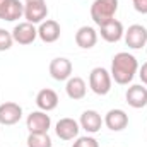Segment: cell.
I'll list each match as a JSON object with an SVG mask.
<instances>
[{
	"mask_svg": "<svg viewBox=\"0 0 147 147\" xmlns=\"http://www.w3.org/2000/svg\"><path fill=\"white\" fill-rule=\"evenodd\" d=\"M134 2V9L139 14H147V0H132Z\"/></svg>",
	"mask_w": 147,
	"mask_h": 147,
	"instance_id": "23",
	"label": "cell"
},
{
	"mask_svg": "<svg viewBox=\"0 0 147 147\" xmlns=\"http://www.w3.org/2000/svg\"><path fill=\"white\" fill-rule=\"evenodd\" d=\"M0 2H3V0H0Z\"/></svg>",
	"mask_w": 147,
	"mask_h": 147,
	"instance_id": "26",
	"label": "cell"
},
{
	"mask_svg": "<svg viewBox=\"0 0 147 147\" xmlns=\"http://www.w3.org/2000/svg\"><path fill=\"white\" fill-rule=\"evenodd\" d=\"M89 87L94 94L106 96L111 91V74L103 67L92 69L89 74Z\"/></svg>",
	"mask_w": 147,
	"mask_h": 147,
	"instance_id": "3",
	"label": "cell"
},
{
	"mask_svg": "<svg viewBox=\"0 0 147 147\" xmlns=\"http://www.w3.org/2000/svg\"><path fill=\"white\" fill-rule=\"evenodd\" d=\"M22 118V108L14 103L7 101L0 105V125H16Z\"/></svg>",
	"mask_w": 147,
	"mask_h": 147,
	"instance_id": "11",
	"label": "cell"
},
{
	"mask_svg": "<svg viewBox=\"0 0 147 147\" xmlns=\"http://www.w3.org/2000/svg\"><path fill=\"white\" fill-rule=\"evenodd\" d=\"M65 92L74 101L84 99L86 92H87V86H86L84 79H80V77H70L67 80V84H65Z\"/></svg>",
	"mask_w": 147,
	"mask_h": 147,
	"instance_id": "19",
	"label": "cell"
},
{
	"mask_svg": "<svg viewBox=\"0 0 147 147\" xmlns=\"http://www.w3.org/2000/svg\"><path fill=\"white\" fill-rule=\"evenodd\" d=\"M51 139L48 134H29L28 147H51Z\"/></svg>",
	"mask_w": 147,
	"mask_h": 147,
	"instance_id": "20",
	"label": "cell"
},
{
	"mask_svg": "<svg viewBox=\"0 0 147 147\" xmlns=\"http://www.w3.org/2000/svg\"><path fill=\"white\" fill-rule=\"evenodd\" d=\"M75 43L82 50H89V48L96 46V43H98V31L94 28H91V26L79 28L77 33H75Z\"/></svg>",
	"mask_w": 147,
	"mask_h": 147,
	"instance_id": "16",
	"label": "cell"
},
{
	"mask_svg": "<svg viewBox=\"0 0 147 147\" xmlns=\"http://www.w3.org/2000/svg\"><path fill=\"white\" fill-rule=\"evenodd\" d=\"M36 106L41 111H53L58 106V94L53 89H41L36 94Z\"/></svg>",
	"mask_w": 147,
	"mask_h": 147,
	"instance_id": "18",
	"label": "cell"
},
{
	"mask_svg": "<svg viewBox=\"0 0 147 147\" xmlns=\"http://www.w3.org/2000/svg\"><path fill=\"white\" fill-rule=\"evenodd\" d=\"M125 99H127L128 106H132V108H135V110L144 108V106H147V87H144L142 84L130 86V87L127 89Z\"/></svg>",
	"mask_w": 147,
	"mask_h": 147,
	"instance_id": "12",
	"label": "cell"
},
{
	"mask_svg": "<svg viewBox=\"0 0 147 147\" xmlns=\"http://www.w3.org/2000/svg\"><path fill=\"white\" fill-rule=\"evenodd\" d=\"M79 125L87 132V134H96L101 130V125H103V118L98 111L94 110H86L80 115V121Z\"/></svg>",
	"mask_w": 147,
	"mask_h": 147,
	"instance_id": "17",
	"label": "cell"
},
{
	"mask_svg": "<svg viewBox=\"0 0 147 147\" xmlns=\"http://www.w3.org/2000/svg\"><path fill=\"white\" fill-rule=\"evenodd\" d=\"M50 75L55 80H69L72 75V62L63 57H57L50 62Z\"/></svg>",
	"mask_w": 147,
	"mask_h": 147,
	"instance_id": "7",
	"label": "cell"
},
{
	"mask_svg": "<svg viewBox=\"0 0 147 147\" xmlns=\"http://www.w3.org/2000/svg\"><path fill=\"white\" fill-rule=\"evenodd\" d=\"M48 16V7L43 2H29L24 5V17L31 24H41Z\"/></svg>",
	"mask_w": 147,
	"mask_h": 147,
	"instance_id": "10",
	"label": "cell"
},
{
	"mask_svg": "<svg viewBox=\"0 0 147 147\" xmlns=\"http://www.w3.org/2000/svg\"><path fill=\"white\" fill-rule=\"evenodd\" d=\"M79 123L74 118H60L55 125V134L62 140H74L79 135Z\"/></svg>",
	"mask_w": 147,
	"mask_h": 147,
	"instance_id": "8",
	"label": "cell"
},
{
	"mask_svg": "<svg viewBox=\"0 0 147 147\" xmlns=\"http://www.w3.org/2000/svg\"><path fill=\"white\" fill-rule=\"evenodd\" d=\"M99 33H101V38L108 43H118L125 34L123 24L116 19H111L108 22H105L103 26H99Z\"/></svg>",
	"mask_w": 147,
	"mask_h": 147,
	"instance_id": "14",
	"label": "cell"
},
{
	"mask_svg": "<svg viewBox=\"0 0 147 147\" xmlns=\"http://www.w3.org/2000/svg\"><path fill=\"white\" fill-rule=\"evenodd\" d=\"M118 10V0H94L91 5V19L103 26L111 19H115V14Z\"/></svg>",
	"mask_w": 147,
	"mask_h": 147,
	"instance_id": "2",
	"label": "cell"
},
{
	"mask_svg": "<svg viewBox=\"0 0 147 147\" xmlns=\"http://www.w3.org/2000/svg\"><path fill=\"white\" fill-rule=\"evenodd\" d=\"M60 24L53 19H46L39 24L38 28V38L43 41V43H55L58 38H60Z\"/></svg>",
	"mask_w": 147,
	"mask_h": 147,
	"instance_id": "13",
	"label": "cell"
},
{
	"mask_svg": "<svg viewBox=\"0 0 147 147\" xmlns=\"http://www.w3.org/2000/svg\"><path fill=\"white\" fill-rule=\"evenodd\" d=\"M50 127L51 120L50 115H46V111H33L26 118V128L29 130V134H48Z\"/></svg>",
	"mask_w": 147,
	"mask_h": 147,
	"instance_id": "4",
	"label": "cell"
},
{
	"mask_svg": "<svg viewBox=\"0 0 147 147\" xmlns=\"http://www.w3.org/2000/svg\"><path fill=\"white\" fill-rule=\"evenodd\" d=\"M12 43H14V38H12V33L5 31L0 28V51H7L12 48Z\"/></svg>",
	"mask_w": 147,
	"mask_h": 147,
	"instance_id": "21",
	"label": "cell"
},
{
	"mask_svg": "<svg viewBox=\"0 0 147 147\" xmlns=\"http://www.w3.org/2000/svg\"><path fill=\"white\" fill-rule=\"evenodd\" d=\"M29 2H43V0H26V3H29Z\"/></svg>",
	"mask_w": 147,
	"mask_h": 147,
	"instance_id": "25",
	"label": "cell"
},
{
	"mask_svg": "<svg viewBox=\"0 0 147 147\" xmlns=\"http://www.w3.org/2000/svg\"><path fill=\"white\" fill-rule=\"evenodd\" d=\"M146 48H147V45H146Z\"/></svg>",
	"mask_w": 147,
	"mask_h": 147,
	"instance_id": "27",
	"label": "cell"
},
{
	"mask_svg": "<svg viewBox=\"0 0 147 147\" xmlns=\"http://www.w3.org/2000/svg\"><path fill=\"white\" fill-rule=\"evenodd\" d=\"M12 38L19 45H31L38 38V29L34 28V24H31L28 21L26 22H19L14 28V31H12Z\"/></svg>",
	"mask_w": 147,
	"mask_h": 147,
	"instance_id": "9",
	"label": "cell"
},
{
	"mask_svg": "<svg viewBox=\"0 0 147 147\" xmlns=\"http://www.w3.org/2000/svg\"><path fill=\"white\" fill-rule=\"evenodd\" d=\"M139 77H140L142 84H146L147 86V62L146 63H142V67H140V70H139Z\"/></svg>",
	"mask_w": 147,
	"mask_h": 147,
	"instance_id": "24",
	"label": "cell"
},
{
	"mask_svg": "<svg viewBox=\"0 0 147 147\" xmlns=\"http://www.w3.org/2000/svg\"><path fill=\"white\" fill-rule=\"evenodd\" d=\"M105 125L110 128L111 132H121L127 128L128 125V115L125 113L123 110H110L105 116Z\"/></svg>",
	"mask_w": 147,
	"mask_h": 147,
	"instance_id": "15",
	"label": "cell"
},
{
	"mask_svg": "<svg viewBox=\"0 0 147 147\" xmlns=\"http://www.w3.org/2000/svg\"><path fill=\"white\" fill-rule=\"evenodd\" d=\"M72 147H99V144L94 137L86 135V137H77V140L72 144Z\"/></svg>",
	"mask_w": 147,
	"mask_h": 147,
	"instance_id": "22",
	"label": "cell"
},
{
	"mask_svg": "<svg viewBox=\"0 0 147 147\" xmlns=\"http://www.w3.org/2000/svg\"><path fill=\"white\" fill-rule=\"evenodd\" d=\"M24 16V5L19 0H3L0 2V19L14 22Z\"/></svg>",
	"mask_w": 147,
	"mask_h": 147,
	"instance_id": "6",
	"label": "cell"
},
{
	"mask_svg": "<svg viewBox=\"0 0 147 147\" xmlns=\"http://www.w3.org/2000/svg\"><path fill=\"white\" fill-rule=\"evenodd\" d=\"M125 43L132 50H140L147 45V29L142 24H132L125 33Z\"/></svg>",
	"mask_w": 147,
	"mask_h": 147,
	"instance_id": "5",
	"label": "cell"
},
{
	"mask_svg": "<svg viewBox=\"0 0 147 147\" xmlns=\"http://www.w3.org/2000/svg\"><path fill=\"white\" fill-rule=\"evenodd\" d=\"M137 70H139V62L128 51H120L111 60V79H115V82L120 86L130 84Z\"/></svg>",
	"mask_w": 147,
	"mask_h": 147,
	"instance_id": "1",
	"label": "cell"
}]
</instances>
